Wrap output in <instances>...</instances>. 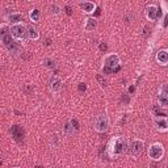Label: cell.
<instances>
[{
    "instance_id": "cell-10",
    "label": "cell",
    "mask_w": 168,
    "mask_h": 168,
    "mask_svg": "<svg viewBox=\"0 0 168 168\" xmlns=\"http://www.w3.org/2000/svg\"><path fill=\"white\" fill-rule=\"evenodd\" d=\"M49 88L51 92H59L62 88V79L58 76H52L49 82Z\"/></svg>"
},
{
    "instance_id": "cell-28",
    "label": "cell",
    "mask_w": 168,
    "mask_h": 168,
    "mask_svg": "<svg viewBox=\"0 0 168 168\" xmlns=\"http://www.w3.org/2000/svg\"><path fill=\"white\" fill-rule=\"evenodd\" d=\"M134 89H135V87H134V86H131V87L129 88V92H130V93H133V92H134Z\"/></svg>"
},
{
    "instance_id": "cell-4",
    "label": "cell",
    "mask_w": 168,
    "mask_h": 168,
    "mask_svg": "<svg viewBox=\"0 0 168 168\" xmlns=\"http://www.w3.org/2000/svg\"><path fill=\"white\" fill-rule=\"evenodd\" d=\"M163 154H164V150H163V146L160 143H155V145H152L150 147V150H149V155L151 159H154V160H159L163 158Z\"/></svg>"
},
{
    "instance_id": "cell-17",
    "label": "cell",
    "mask_w": 168,
    "mask_h": 168,
    "mask_svg": "<svg viewBox=\"0 0 168 168\" xmlns=\"http://www.w3.org/2000/svg\"><path fill=\"white\" fill-rule=\"evenodd\" d=\"M63 133L68 136H71V135H74V133H75V129L72 128L70 122H66L65 126H63Z\"/></svg>"
},
{
    "instance_id": "cell-12",
    "label": "cell",
    "mask_w": 168,
    "mask_h": 168,
    "mask_svg": "<svg viewBox=\"0 0 168 168\" xmlns=\"http://www.w3.org/2000/svg\"><path fill=\"white\" fill-rule=\"evenodd\" d=\"M156 59H158V62L160 63V65H167V62H168V52L166 51V50H162V51H159L156 54Z\"/></svg>"
},
{
    "instance_id": "cell-5",
    "label": "cell",
    "mask_w": 168,
    "mask_h": 168,
    "mask_svg": "<svg viewBox=\"0 0 168 168\" xmlns=\"http://www.w3.org/2000/svg\"><path fill=\"white\" fill-rule=\"evenodd\" d=\"M143 142L136 139V141H133L129 146V154L133 155V156H139L142 154V151H143Z\"/></svg>"
},
{
    "instance_id": "cell-2",
    "label": "cell",
    "mask_w": 168,
    "mask_h": 168,
    "mask_svg": "<svg viewBox=\"0 0 168 168\" xmlns=\"http://www.w3.org/2000/svg\"><path fill=\"white\" fill-rule=\"evenodd\" d=\"M120 57L116 54H110L105 58V65H104V72L105 74H116L121 70L120 65Z\"/></svg>"
},
{
    "instance_id": "cell-19",
    "label": "cell",
    "mask_w": 168,
    "mask_h": 168,
    "mask_svg": "<svg viewBox=\"0 0 168 168\" xmlns=\"http://www.w3.org/2000/svg\"><path fill=\"white\" fill-rule=\"evenodd\" d=\"M156 125H158V129L162 130V131H166L167 130V121L166 118H162V120H156Z\"/></svg>"
},
{
    "instance_id": "cell-8",
    "label": "cell",
    "mask_w": 168,
    "mask_h": 168,
    "mask_svg": "<svg viewBox=\"0 0 168 168\" xmlns=\"http://www.w3.org/2000/svg\"><path fill=\"white\" fill-rule=\"evenodd\" d=\"M10 34H12L15 38H24L26 36V28L21 24L13 25L12 28H10Z\"/></svg>"
},
{
    "instance_id": "cell-26",
    "label": "cell",
    "mask_w": 168,
    "mask_h": 168,
    "mask_svg": "<svg viewBox=\"0 0 168 168\" xmlns=\"http://www.w3.org/2000/svg\"><path fill=\"white\" fill-rule=\"evenodd\" d=\"M78 89H79L80 92H84V91L87 89V86H86V84H83V83H80V84L78 86Z\"/></svg>"
},
{
    "instance_id": "cell-16",
    "label": "cell",
    "mask_w": 168,
    "mask_h": 168,
    "mask_svg": "<svg viewBox=\"0 0 168 168\" xmlns=\"http://www.w3.org/2000/svg\"><path fill=\"white\" fill-rule=\"evenodd\" d=\"M97 28V21L94 20V19H88L87 20V24H86V30H88V32H91V30H94Z\"/></svg>"
},
{
    "instance_id": "cell-11",
    "label": "cell",
    "mask_w": 168,
    "mask_h": 168,
    "mask_svg": "<svg viewBox=\"0 0 168 168\" xmlns=\"http://www.w3.org/2000/svg\"><path fill=\"white\" fill-rule=\"evenodd\" d=\"M158 101L160 103L162 107H167L168 105V91H167V84H163L160 93L158 96Z\"/></svg>"
},
{
    "instance_id": "cell-24",
    "label": "cell",
    "mask_w": 168,
    "mask_h": 168,
    "mask_svg": "<svg viewBox=\"0 0 168 168\" xmlns=\"http://www.w3.org/2000/svg\"><path fill=\"white\" fill-rule=\"evenodd\" d=\"M99 49L101 50V51H107V50H108V45L105 44V42H101V44H100V46H99Z\"/></svg>"
},
{
    "instance_id": "cell-30",
    "label": "cell",
    "mask_w": 168,
    "mask_h": 168,
    "mask_svg": "<svg viewBox=\"0 0 168 168\" xmlns=\"http://www.w3.org/2000/svg\"><path fill=\"white\" fill-rule=\"evenodd\" d=\"M36 168H44V167H41V166H36Z\"/></svg>"
},
{
    "instance_id": "cell-3",
    "label": "cell",
    "mask_w": 168,
    "mask_h": 168,
    "mask_svg": "<svg viewBox=\"0 0 168 168\" xmlns=\"http://www.w3.org/2000/svg\"><path fill=\"white\" fill-rule=\"evenodd\" d=\"M108 126H109V120L105 114H100L93 120V129L96 131H99V133H104V131H107Z\"/></svg>"
},
{
    "instance_id": "cell-25",
    "label": "cell",
    "mask_w": 168,
    "mask_h": 168,
    "mask_svg": "<svg viewBox=\"0 0 168 168\" xmlns=\"http://www.w3.org/2000/svg\"><path fill=\"white\" fill-rule=\"evenodd\" d=\"M154 112H155V114L158 116V114H159V116H162V117L163 118H166V112H162V110L160 109H155L154 110Z\"/></svg>"
},
{
    "instance_id": "cell-23",
    "label": "cell",
    "mask_w": 168,
    "mask_h": 168,
    "mask_svg": "<svg viewBox=\"0 0 168 168\" xmlns=\"http://www.w3.org/2000/svg\"><path fill=\"white\" fill-rule=\"evenodd\" d=\"M51 13H54V15H58V13H59L61 12V7H58V5H51Z\"/></svg>"
},
{
    "instance_id": "cell-29",
    "label": "cell",
    "mask_w": 168,
    "mask_h": 168,
    "mask_svg": "<svg viewBox=\"0 0 168 168\" xmlns=\"http://www.w3.org/2000/svg\"><path fill=\"white\" fill-rule=\"evenodd\" d=\"M100 15H101V12H100V9H97L96 10V16H100Z\"/></svg>"
},
{
    "instance_id": "cell-7",
    "label": "cell",
    "mask_w": 168,
    "mask_h": 168,
    "mask_svg": "<svg viewBox=\"0 0 168 168\" xmlns=\"http://www.w3.org/2000/svg\"><path fill=\"white\" fill-rule=\"evenodd\" d=\"M10 134H12L13 139H15L16 142H19V143H21V142L24 141L25 131H24V129L21 128L20 125H13L12 128H10Z\"/></svg>"
},
{
    "instance_id": "cell-13",
    "label": "cell",
    "mask_w": 168,
    "mask_h": 168,
    "mask_svg": "<svg viewBox=\"0 0 168 168\" xmlns=\"http://www.w3.org/2000/svg\"><path fill=\"white\" fill-rule=\"evenodd\" d=\"M79 5H80V8L84 10V12H87V13L93 12L94 8H96V5H94L92 2H84V3H80Z\"/></svg>"
},
{
    "instance_id": "cell-27",
    "label": "cell",
    "mask_w": 168,
    "mask_h": 168,
    "mask_svg": "<svg viewBox=\"0 0 168 168\" xmlns=\"http://www.w3.org/2000/svg\"><path fill=\"white\" fill-rule=\"evenodd\" d=\"M65 10H66V13H67L68 16L72 15V8L70 7V5H66V7H65Z\"/></svg>"
},
{
    "instance_id": "cell-14",
    "label": "cell",
    "mask_w": 168,
    "mask_h": 168,
    "mask_svg": "<svg viewBox=\"0 0 168 168\" xmlns=\"http://www.w3.org/2000/svg\"><path fill=\"white\" fill-rule=\"evenodd\" d=\"M26 36H28L30 40H38V37H40L38 32H37L34 26H28V28H26Z\"/></svg>"
},
{
    "instance_id": "cell-1",
    "label": "cell",
    "mask_w": 168,
    "mask_h": 168,
    "mask_svg": "<svg viewBox=\"0 0 168 168\" xmlns=\"http://www.w3.org/2000/svg\"><path fill=\"white\" fill-rule=\"evenodd\" d=\"M0 40H2V42L5 45V47L9 50V51H17L19 47H17V44L13 41L12 38V34H10V29L9 26L7 25H3L2 28H0Z\"/></svg>"
},
{
    "instance_id": "cell-31",
    "label": "cell",
    "mask_w": 168,
    "mask_h": 168,
    "mask_svg": "<svg viewBox=\"0 0 168 168\" xmlns=\"http://www.w3.org/2000/svg\"><path fill=\"white\" fill-rule=\"evenodd\" d=\"M12 168H17V167H12Z\"/></svg>"
},
{
    "instance_id": "cell-15",
    "label": "cell",
    "mask_w": 168,
    "mask_h": 168,
    "mask_svg": "<svg viewBox=\"0 0 168 168\" xmlns=\"http://www.w3.org/2000/svg\"><path fill=\"white\" fill-rule=\"evenodd\" d=\"M8 20L12 24H19V23H21V21L24 20V16L21 15V13H10L8 16Z\"/></svg>"
},
{
    "instance_id": "cell-22",
    "label": "cell",
    "mask_w": 168,
    "mask_h": 168,
    "mask_svg": "<svg viewBox=\"0 0 168 168\" xmlns=\"http://www.w3.org/2000/svg\"><path fill=\"white\" fill-rule=\"evenodd\" d=\"M96 79H97V82L100 83V86H101V87H105V86H107V80L104 79V76H101V75H96Z\"/></svg>"
},
{
    "instance_id": "cell-20",
    "label": "cell",
    "mask_w": 168,
    "mask_h": 168,
    "mask_svg": "<svg viewBox=\"0 0 168 168\" xmlns=\"http://www.w3.org/2000/svg\"><path fill=\"white\" fill-rule=\"evenodd\" d=\"M44 66L46 68H50V70H52V68H55V61L51 59V58H46V59L44 61Z\"/></svg>"
},
{
    "instance_id": "cell-21",
    "label": "cell",
    "mask_w": 168,
    "mask_h": 168,
    "mask_svg": "<svg viewBox=\"0 0 168 168\" xmlns=\"http://www.w3.org/2000/svg\"><path fill=\"white\" fill-rule=\"evenodd\" d=\"M70 124H71L72 128L75 129V131H78L79 129H80V125H79V121H78L76 118H72V120L70 121Z\"/></svg>"
},
{
    "instance_id": "cell-6",
    "label": "cell",
    "mask_w": 168,
    "mask_h": 168,
    "mask_svg": "<svg viewBox=\"0 0 168 168\" xmlns=\"http://www.w3.org/2000/svg\"><path fill=\"white\" fill-rule=\"evenodd\" d=\"M126 147H128V141L125 138H117L113 145V154H116V155L122 154V152L126 151Z\"/></svg>"
},
{
    "instance_id": "cell-18",
    "label": "cell",
    "mask_w": 168,
    "mask_h": 168,
    "mask_svg": "<svg viewBox=\"0 0 168 168\" xmlns=\"http://www.w3.org/2000/svg\"><path fill=\"white\" fill-rule=\"evenodd\" d=\"M30 19H32V21H34V23H38L41 19V12L38 9H33L30 12Z\"/></svg>"
},
{
    "instance_id": "cell-9",
    "label": "cell",
    "mask_w": 168,
    "mask_h": 168,
    "mask_svg": "<svg viewBox=\"0 0 168 168\" xmlns=\"http://www.w3.org/2000/svg\"><path fill=\"white\" fill-rule=\"evenodd\" d=\"M146 16H147V19L151 20V21H155L159 19V16H160V10L158 9L155 5H149V7L146 8Z\"/></svg>"
}]
</instances>
